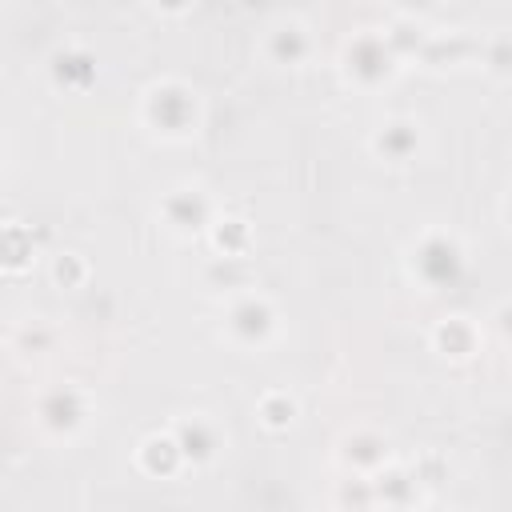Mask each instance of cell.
Masks as SVG:
<instances>
[{
	"label": "cell",
	"mask_w": 512,
	"mask_h": 512,
	"mask_svg": "<svg viewBox=\"0 0 512 512\" xmlns=\"http://www.w3.org/2000/svg\"><path fill=\"white\" fill-rule=\"evenodd\" d=\"M412 276L424 288H452L464 276V248L456 244V236L448 232H424L412 248Z\"/></svg>",
	"instance_id": "obj_1"
},
{
	"label": "cell",
	"mask_w": 512,
	"mask_h": 512,
	"mask_svg": "<svg viewBox=\"0 0 512 512\" xmlns=\"http://www.w3.org/2000/svg\"><path fill=\"white\" fill-rule=\"evenodd\" d=\"M144 120L164 136H184L196 124V96L180 80H160L144 92Z\"/></svg>",
	"instance_id": "obj_2"
},
{
	"label": "cell",
	"mask_w": 512,
	"mask_h": 512,
	"mask_svg": "<svg viewBox=\"0 0 512 512\" xmlns=\"http://www.w3.org/2000/svg\"><path fill=\"white\" fill-rule=\"evenodd\" d=\"M396 60H400V56H396L392 44L384 40V32H360V36L348 40V48H344V72H348L356 84H364V88L388 80L392 68H396Z\"/></svg>",
	"instance_id": "obj_3"
},
{
	"label": "cell",
	"mask_w": 512,
	"mask_h": 512,
	"mask_svg": "<svg viewBox=\"0 0 512 512\" xmlns=\"http://www.w3.org/2000/svg\"><path fill=\"white\" fill-rule=\"evenodd\" d=\"M224 328H228V336H232L236 344L256 348V344H264V340L272 336V328H276V312H272V304H268L264 296L244 292V296H236V300L228 304V312H224Z\"/></svg>",
	"instance_id": "obj_4"
},
{
	"label": "cell",
	"mask_w": 512,
	"mask_h": 512,
	"mask_svg": "<svg viewBox=\"0 0 512 512\" xmlns=\"http://www.w3.org/2000/svg\"><path fill=\"white\" fill-rule=\"evenodd\" d=\"M208 212H212V204H208V196L200 188H172L164 196V204H160L164 224L172 232H184V236L188 232H200L208 224Z\"/></svg>",
	"instance_id": "obj_5"
},
{
	"label": "cell",
	"mask_w": 512,
	"mask_h": 512,
	"mask_svg": "<svg viewBox=\"0 0 512 512\" xmlns=\"http://www.w3.org/2000/svg\"><path fill=\"white\" fill-rule=\"evenodd\" d=\"M40 424L48 428V432H56V436H68V432H76L80 424H84V396L72 388V384H60V388H52L44 400H40Z\"/></svg>",
	"instance_id": "obj_6"
},
{
	"label": "cell",
	"mask_w": 512,
	"mask_h": 512,
	"mask_svg": "<svg viewBox=\"0 0 512 512\" xmlns=\"http://www.w3.org/2000/svg\"><path fill=\"white\" fill-rule=\"evenodd\" d=\"M372 152L388 164H408L420 152V128L416 120H384L372 132Z\"/></svg>",
	"instance_id": "obj_7"
},
{
	"label": "cell",
	"mask_w": 512,
	"mask_h": 512,
	"mask_svg": "<svg viewBox=\"0 0 512 512\" xmlns=\"http://www.w3.org/2000/svg\"><path fill=\"white\" fill-rule=\"evenodd\" d=\"M172 436H176V444H180L184 460H192V464L212 460V456H216V448H220V432H216V424H212V420H204V416H184V420H176Z\"/></svg>",
	"instance_id": "obj_8"
},
{
	"label": "cell",
	"mask_w": 512,
	"mask_h": 512,
	"mask_svg": "<svg viewBox=\"0 0 512 512\" xmlns=\"http://www.w3.org/2000/svg\"><path fill=\"white\" fill-rule=\"evenodd\" d=\"M416 488H420V480H416V472H408V468H384V472H376V480H372L376 500L388 504L392 512H408V504L416 500Z\"/></svg>",
	"instance_id": "obj_9"
},
{
	"label": "cell",
	"mask_w": 512,
	"mask_h": 512,
	"mask_svg": "<svg viewBox=\"0 0 512 512\" xmlns=\"http://www.w3.org/2000/svg\"><path fill=\"white\" fill-rule=\"evenodd\" d=\"M268 56L276 60V64H300L304 56H308V48H312V40H308V32H304V24L300 20H280L272 32H268Z\"/></svg>",
	"instance_id": "obj_10"
},
{
	"label": "cell",
	"mask_w": 512,
	"mask_h": 512,
	"mask_svg": "<svg viewBox=\"0 0 512 512\" xmlns=\"http://www.w3.org/2000/svg\"><path fill=\"white\" fill-rule=\"evenodd\" d=\"M92 76H96V64H92L88 52L64 48V52L52 56V80H56L60 88H72V92H76V88H88Z\"/></svg>",
	"instance_id": "obj_11"
},
{
	"label": "cell",
	"mask_w": 512,
	"mask_h": 512,
	"mask_svg": "<svg viewBox=\"0 0 512 512\" xmlns=\"http://www.w3.org/2000/svg\"><path fill=\"white\" fill-rule=\"evenodd\" d=\"M180 460H184V452H180L176 436H148L140 444V468L152 476H172L180 468Z\"/></svg>",
	"instance_id": "obj_12"
},
{
	"label": "cell",
	"mask_w": 512,
	"mask_h": 512,
	"mask_svg": "<svg viewBox=\"0 0 512 512\" xmlns=\"http://www.w3.org/2000/svg\"><path fill=\"white\" fill-rule=\"evenodd\" d=\"M432 340H436V348H440L444 356L464 360V356H472V348H476V328H472L468 320H460V316H448V320L436 324Z\"/></svg>",
	"instance_id": "obj_13"
},
{
	"label": "cell",
	"mask_w": 512,
	"mask_h": 512,
	"mask_svg": "<svg viewBox=\"0 0 512 512\" xmlns=\"http://www.w3.org/2000/svg\"><path fill=\"white\" fill-rule=\"evenodd\" d=\"M352 468H380L384 456H388V444L376 436V432H352L344 440V452H340Z\"/></svg>",
	"instance_id": "obj_14"
},
{
	"label": "cell",
	"mask_w": 512,
	"mask_h": 512,
	"mask_svg": "<svg viewBox=\"0 0 512 512\" xmlns=\"http://www.w3.org/2000/svg\"><path fill=\"white\" fill-rule=\"evenodd\" d=\"M212 240H216L220 256L244 260V252H248V224H244V220H220L216 232H212Z\"/></svg>",
	"instance_id": "obj_15"
},
{
	"label": "cell",
	"mask_w": 512,
	"mask_h": 512,
	"mask_svg": "<svg viewBox=\"0 0 512 512\" xmlns=\"http://www.w3.org/2000/svg\"><path fill=\"white\" fill-rule=\"evenodd\" d=\"M468 52H472V40H464V36H452V40H444V36H436V32H432L420 56H424L428 64H444V60L452 64V60H460V56H468Z\"/></svg>",
	"instance_id": "obj_16"
},
{
	"label": "cell",
	"mask_w": 512,
	"mask_h": 512,
	"mask_svg": "<svg viewBox=\"0 0 512 512\" xmlns=\"http://www.w3.org/2000/svg\"><path fill=\"white\" fill-rule=\"evenodd\" d=\"M260 416H264L268 428H288L292 416H296V404H292V396H284V392H268V396L260 400Z\"/></svg>",
	"instance_id": "obj_17"
},
{
	"label": "cell",
	"mask_w": 512,
	"mask_h": 512,
	"mask_svg": "<svg viewBox=\"0 0 512 512\" xmlns=\"http://www.w3.org/2000/svg\"><path fill=\"white\" fill-rule=\"evenodd\" d=\"M480 56H484V68H488V72L508 76V72H512V36H492V40L480 48Z\"/></svg>",
	"instance_id": "obj_18"
},
{
	"label": "cell",
	"mask_w": 512,
	"mask_h": 512,
	"mask_svg": "<svg viewBox=\"0 0 512 512\" xmlns=\"http://www.w3.org/2000/svg\"><path fill=\"white\" fill-rule=\"evenodd\" d=\"M208 280L220 288H240V280H244V260H236V256H220L212 268H208Z\"/></svg>",
	"instance_id": "obj_19"
},
{
	"label": "cell",
	"mask_w": 512,
	"mask_h": 512,
	"mask_svg": "<svg viewBox=\"0 0 512 512\" xmlns=\"http://www.w3.org/2000/svg\"><path fill=\"white\" fill-rule=\"evenodd\" d=\"M52 276H56V284H64V288H76V284L84 280V264H80V256H76V252H60L56 264H52Z\"/></svg>",
	"instance_id": "obj_20"
},
{
	"label": "cell",
	"mask_w": 512,
	"mask_h": 512,
	"mask_svg": "<svg viewBox=\"0 0 512 512\" xmlns=\"http://www.w3.org/2000/svg\"><path fill=\"white\" fill-rule=\"evenodd\" d=\"M340 500H344V504H356V508L372 504V500H376L372 480H352V484H344V488H340Z\"/></svg>",
	"instance_id": "obj_21"
},
{
	"label": "cell",
	"mask_w": 512,
	"mask_h": 512,
	"mask_svg": "<svg viewBox=\"0 0 512 512\" xmlns=\"http://www.w3.org/2000/svg\"><path fill=\"white\" fill-rule=\"evenodd\" d=\"M496 324H500V332L512 340V304H504V308L496 312Z\"/></svg>",
	"instance_id": "obj_22"
},
{
	"label": "cell",
	"mask_w": 512,
	"mask_h": 512,
	"mask_svg": "<svg viewBox=\"0 0 512 512\" xmlns=\"http://www.w3.org/2000/svg\"><path fill=\"white\" fill-rule=\"evenodd\" d=\"M504 220H508V228H512V200L504 204Z\"/></svg>",
	"instance_id": "obj_23"
}]
</instances>
